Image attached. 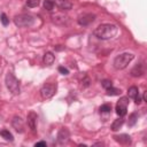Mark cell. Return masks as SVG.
Segmentation results:
<instances>
[{"mask_svg": "<svg viewBox=\"0 0 147 147\" xmlns=\"http://www.w3.org/2000/svg\"><path fill=\"white\" fill-rule=\"evenodd\" d=\"M14 23H15V25H17L20 28L31 26L34 23V17L29 14H20L14 17Z\"/></svg>", "mask_w": 147, "mask_h": 147, "instance_id": "277c9868", "label": "cell"}, {"mask_svg": "<svg viewBox=\"0 0 147 147\" xmlns=\"http://www.w3.org/2000/svg\"><path fill=\"white\" fill-rule=\"evenodd\" d=\"M144 74H145V64H144L142 62L136 64V65L132 68L131 72H130V75H131L132 77H140V76H142Z\"/></svg>", "mask_w": 147, "mask_h": 147, "instance_id": "30bf717a", "label": "cell"}, {"mask_svg": "<svg viewBox=\"0 0 147 147\" xmlns=\"http://www.w3.org/2000/svg\"><path fill=\"white\" fill-rule=\"evenodd\" d=\"M142 99H144V101H146V100H147V92H145V93H144V96H142Z\"/></svg>", "mask_w": 147, "mask_h": 147, "instance_id": "f546056e", "label": "cell"}, {"mask_svg": "<svg viewBox=\"0 0 147 147\" xmlns=\"http://www.w3.org/2000/svg\"><path fill=\"white\" fill-rule=\"evenodd\" d=\"M5 83H6V86L9 90V92H11L13 94H18L20 93V91H21L20 90V82L11 72H8L6 75Z\"/></svg>", "mask_w": 147, "mask_h": 147, "instance_id": "3957f363", "label": "cell"}, {"mask_svg": "<svg viewBox=\"0 0 147 147\" xmlns=\"http://www.w3.org/2000/svg\"><path fill=\"white\" fill-rule=\"evenodd\" d=\"M138 93H139V91H138V87H137V86H131V87H129V90H127V95H129V98H134Z\"/></svg>", "mask_w": 147, "mask_h": 147, "instance_id": "d6986e66", "label": "cell"}, {"mask_svg": "<svg viewBox=\"0 0 147 147\" xmlns=\"http://www.w3.org/2000/svg\"><path fill=\"white\" fill-rule=\"evenodd\" d=\"M56 91V84H51V83H47L45 84L41 90H40V95L42 99H49L54 95Z\"/></svg>", "mask_w": 147, "mask_h": 147, "instance_id": "5b68a950", "label": "cell"}, {"mask_svg": "<svg viewBox=\"0 0 147 147\" xmlns=\"http://www.w3.org/2000/svg\"><path fill=\"white\" fill-rule=\"evenodd\" d=\"M118 33V28L115 24L111 23H103L98 25L94 30H93V36H95L99 39L102 40H109L113 39L117 36Z\"/></svg>", "mask_w": 147, "mask_h": 147, "instance_id": "6da1fadb", "label": "cell"}, {"mask_svg": "<svg viewBox=\"0 0 147 147\" xmlns=\"http://www.w3.org/2000/svg\"><path fill=\"white\" fill-rule=\"evenodd\" d=\"M37 119H38V116L34 111H29L28 113V116H26V122H28V125L30 127V130L32 132H36V129H37Z\"/></svg>", "mask_w": 147, "mask_h": 147, "instance_id": "ba28073f", "label": "cell"}, {"mask_svg": "<svg viewBox=\"0 0 147 147\" xmlns=\"http://www.w3.org/2000/svg\"><path fill=\"white\" fill-rule=\"evenodd\" d=\"M137 119H138V115H137L136 113H132V114L129 116V122H127L129 126H133V125L137 123Z\"/></svg>", "mask_w": 147, "mask_h": 147, "instance_id": "ffe728a7", "label": "cell"}, {"mask_svg": "<svg viewBox=\"0 0 147 147\" xmlns=\"http://www.w3.org/2000/svg\"><path fill=\"white\" fill-rule=\"evenodd\" d=\"M59 71H60L62 75H68V74H69V70H68L67 68H64V67H59Z\"/></svg>", "mask_w": 147, "mask_h": 147, "instance_id": "4316f807", "label": "cell"}, {"mask_svg": "<svg viewBox=\"0 0 147 147\" xmlns=\"http://www.w3.org/2000/svg\"><path fill=\"white\" fill-rule=\"evenodd\" d=\"M101 85H102L105 88H108V87H111V86H113V83H111L110 80H108V79H103V80L101 82Z\"/></svg>", "mask_w": 147, "mask_h": 147, "instance_id": "d4e9b609", "label": "cell"}, {"mask_svg": "<svg viewBox=\"0 0 147 147\" xmlns=\"http://www.w3.org/2000/svg\"><path fill=\"white\" fill-rule=\"evenodd\" d=\"M95 20V15L94 14H91V13H86V14H83L78 17L77 22L79 25H83V26H86L88 24H91L93 21Z\"/></svg>", "mask_w": 147, "mask_h": 147, "instance_id": "52a82bcc", "label": "cell"}, {"mask_svg": "<svg viewBox=\"0 0 147 147\" xmlns=\"http://www.w3.org/2000/svg\"><path fill=\"white\" fill-rule=\"evenodd\" d=\"M11 125L18 133H23L24 132V122H23L21 116H17V115L14 116L13 119H11Z\"/></svg>", "mask_w": 147, "mask_h": 147, "instance_id": "9c48e42d", "label": "cell"}, {"mask_svg": "<svg viewBox=\"0 0 147 147\" xmlns=\"http://www.w3.org/2000/svg\"><path fill=\"white\" fill-rule=\"evenodd\" d=\"M0 20H1V23H2L5 26L9 24V18L7 17V15H6L5 13H2V14L0 15Z\"/></svg>", "mask_w": 147, "mask_h": 147, "instance_id": "cb8c5ba5", "label": "cell"}, {"mask_svg": "<svg viewBox=\"0 0 147 147\" xmlns=\"http://www.w3.org/2000/svg\"><path fill=\"white\" fill-rule=\"evenodd\" d=\"M69 137H70V132L67 127H62L57 133V140L60 144H65L69 140Z\"/></svg>", "mask_w": 147, "mask_h": 147, "instance_id": "7c38bea8", "label": "cell"}, {"mask_svg": "<svg viewBox=\"0 0 147 147\" xmlns=\"http://www.w3.org/2000/svg\"><path fill=\"white\" fill-rule=\"evenodd\" d=\"M133 99H134V101H136V103H137V105H139V103L142 101V100H141V98L139 96V93H138V94H137V95H136Z\"/></svg>", "mask_w": 147, "mask_h": 147, "instance_id": "83f0119b", "label": "cell"}, {"mask_svg": "<svg viewBox=\"0 0 147 147\" xmlns=\"http://www.w3.org/2000/svg\"><path fill=\"white\" fill-rule=\"evenodd\" d=\"M106 93H107V95H119L121 94V90L119 88H116V87H108V88H106Z\"/></svg>", "mask_w": 147, "mask_h": 147, "instance_id": "ac0fdd59", "label": "cell"}, {"mask_svg": "<svg viewBox=\"0 0 147 147\" xmlns=\"http://www.w3.org/2000/svg\"><path fill=\"white\" fill-rule=\"evenodd\" d=\"M82 85H83L84 87H87V86L90 85V78H88L87 76H85V77H84V79L82 80Z\"/></svg>", "mask_w": 147, "mask_h": 147, "instance_id": "484cf974", "label": "cell"}, {"mask_svg": "<svg viewBox=\"0 0 147 147\" xmlns=\"http://www.w3.org/2000/svg\"><path fill=\"white\" fill-rule=\"evenodd\" d=\"M115 141H117L121 145H130L131 144V137L129 134H118V136H114Z\"/></svg>", "mask_w": 147, "mask_h": 147, "instance_id": "4fadbf2b", "label": "cell"}, {"mask_svg": "<svg viewBox=\"0 0 147 147\" xmlns=\"http://www.w3.org/2000/svg\"><path fill=\"white\" fill-rule=\"evenodd\" d=\"M0 136H1L5 140H7V141H13V140H14L13 134H11L8 130H0Z\"/></svg>", "mask_w": 147, "mask_h": 147, "instance_id": "e0dca14e", "label": "cell"}, {"mask_svg": "<svg viewBox=\"0 0 147 147\" xmlns=\"http://www.w3.org/2000/svg\"><path fill=\"white\" fill-rule=\"evenodd\" d=\"M54 5H56L60 9L62 10H69L72 8V2L71 0H52Z\"/></svg>", "mask_w": 147, "mask_h": 147, "instance_id": "8fae6325", "label": "cell"}, {"mask_svg": "<svg viewBox=\"0 0 147 147\" xmlns=\"http://www.w3.org/2000/svg\"><path fill=\"white\" fill-rule=\"evenodd\" d=\"M42 61H44V63H45V64L51 65V64H53V63H54V61H55V56H54V54H53V53L47 52V53H45V54H44Z\"/></svg>", "mask_w": 147, "mask_h": 147, "instance_id": "5bb4252c", "label": "cell"}, {"mask_svg": "<svg viewBox=\"0 0 147 147\" xmlns=\"http://www.w3.org/2000/svg\"><path fill=\"white\" fill-rule=\"evenodd\" d=\"M52 18H53V21H54L55 23H57V24H60V23L64 24V23L68 21V17H67V16H64V15H61V14L53 15V16H52Z\"/></svg>", "mask_w": 147, "mask_h": 147, "instance_id": "2e32d148", "label": "cell"}, {"mask_svg": "<svg viewBox=\"0 0 147 147\" xmlns=\"http://www.w3.org/2000/svg\"><path fill=\"white\" fill-rule=\"evenodd\" d=\"M124 124V118L122 117V116H119V118H117V119H115L114 122H113V124H111V130L113 131H117L118 129H121V126Z\"/></svg>", "mask_w": 147, "mask_h": 147, "instance_id": "9a60e30c", "label": "cell"}, {"mask_svg": "<svg viewBox=\"0 0 147 147\" xmlns=\"http://www.w3.org/2000/svg\"><path fill=\"white\" fill-rule=\"evenodd\" d=\"M34 146L36 147H38V146H46V142L45 141H38V142L34 144Z\"/></svg>", "mask_w": 147, "mask_h": 147, "instance_id": "f1b7e54d", "label": "cell"}, {"mask_svg": "<svg viewBox=\"0 0 147 147\" xmlns=\"http://www.w3.org/2000/svg\"><path fill=\"white\" fill-rule=\"evenodd\" d=\"M133 59H134V55L132 53H122L114 59V62H113L114 68L117 70L125 69Z\"/></svg>", "mask_w": 147, "mask_h": 147, "instance_id": "7a4b0ae2", "label": "cell"}, {"mask_svg": "<svg viewBox=\"0 0 147 147\" xmlns=\"http://www.w3.org/2000/svg\"><path fill=\"white\" fill-rule=\"evenodd\" d=\"M44 8L46 9V10H52L53 8H54V3H53V1L52 0H45L44 1Z\"/></svg>", "mask_w": 147, "mask_h": 147, "instance_id": "44dd1931", "label": "cell"}, {"mask_svg": "<svg viewBox=\"0 0 147 147\" xmlns=\"http://www.w3.org/2000/svg\"><path fill=\"white\" fill-rule=\"evenodd\" d=\"M110 111H111V105L106 103L100 107V113H110Z\"/></svg>", "mask_w": 147, "mask_h": 147, "instance_id": "603a6c76", "label": "cell"}, {"mask_svg": "<svg viewBox=\"0 0 147 147\" xmlns=\"http://www.w3.org/2000/svg\"><path fill=\"white\" fill-rule=\"evenodd\" d=\"M127 105H129V98L123 96L119 99V101L116 105V114L118 116H125L126 115V110H127Z\"/></svg>", "mask_w": 147, "mask_h": 147, "instance_id": "8992f818", "label": "cell"}, {"mask_svg": "<svg viewBox=\"0 0 147 147\" xmlns=\"http://www.w3.org/2000/svg\"><path fill=\"white\" fill-rule=\"evenodd\" d=\"M40 3V0H26V6L29 8H34Z\"/></svg>", "mask_w": 147, "mask_h": 147, "instance_id": "7402d4cb", "label": "cell"}]
</instances>
